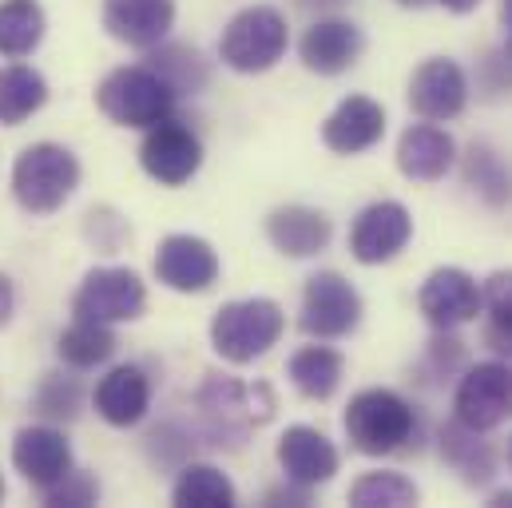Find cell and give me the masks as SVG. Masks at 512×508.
Instances as JSON below:
<instances>
[{
    "label": "cell",
    "instance_id": "obj_30",
    "mask_svg": "<svg viewBox=\"0 0 512 508\" xmlns=\"http://www.w3.org/2000/svg\"><path fill=\"white\" fill-rule=\"evenodd\" d=\"M465 183L489 203V207H509L512 203V175L505 159L489 143H473L465 155Z\"/></svg>",
    "mask_w": 512,
    "mask_h": 508
},
{
    "label": "cell",
    "instance_id": "obj_5",
    "mask_svg": "<svg viewBox=\"0 0 512 508\" xmlns=\"http://www.w3.org/2000/svg\"><path fill=\"white\" fill-rule=\"evenodd\" d=\"M286 44H290L286 16L270 4H255V8H243L227 24V32L219 40V56L227 68H235L243 76H258V72H270L286 56Z\"/></svg>",
    "mask_w": 512,
    "mask_h": 508
},
{
    "label": "cell",
    "instance_id": "obj_16",
    "mask_svg": "<svg viewBox=\"0 0 512 508\" xmlns=\"http://www.w3.org/2000/svg\"><path fill=\"white\" fill-rule=\"evenodd\" d=\"M278 465H282L286 481H298L306 489H318V485L334 481L342 457H338L334 441L326 433H318L314 425H290L278 437Z\"/></svg>",
    "mask_w": 512,
    "mask_h": 508
},
{
    "label": "cell",
    "instance_id": "obj_22",
    "mask_svg": "<svg viewBox=\"0 0 512 508\" xmlns=\"http://www.w3.org/2000/svg\"><path fill=\"white\" fill-rule=\"evenodd\" d=\"M437 445H441L445 465L453 473H461L465 485L477 489V485H489L497 477V449H493V441H485L481 429H469L453 417L437 429Z\"/></svg>",
    "mask_w": 512,
    "mask_h": 508
},
{
    "label": "cell",
    "instance_id": "obj_32",
    "mask_svg": "<svg viewBox=\"0 0 512 508\" xmlns=\"http://www.w3.org/2000/svg\"><path fill=\"white\" fill-rule=\"evenodd\" d=\"M155 48H159V44H155ZM151 60H155V72H159L175 92H199V88L207 84V64H203V56H199L195 48L171 44V48H159Z\"/></svg>",
    "mask_w": 512,
    "mask_h": 508
},
{
    "label": "cell",
    "instance_id": "obj_36",
    "mask_svg": "<svg viewBox=\"0 0 512 508\" xmlns=\"http://www.w3.org/2000/svg\"><path fill=\"white\" fill-rule=\"evenodd\" d=\"M12 310H16V290H12V278L0 274V330L12 322Z\"/></svg>",
    "mask_w": 512,
    "mask_h": 508
},
{
    "label": "cell",
    "instance_id": "obj_39",
    "mask_svg": "<svg viewBox=\"0 0 512 508\" xmlns=\"http://www.w3.org/2000/svg\"><path fill=\"white\" fill-rule=\"evenodd\" d=\"M489 505H493V508H512V489H501V493H493V497H489Z\"/></svg>",
    "mask_w": 512,
    "mask_h": 508
},
{
    "label": "cell",
    "instance_id": "obj_42",
    "mask_svg": "<svg viewBox=\"0 0 512 508\" xmlns=\"http://www.w3.org/2000/svg\"><path fill=\"white\" fill-rule=\"evenodd\" d=\"M509 465H512V441H509Z\"/></svg>",
    "mask_w": 512,
    "mask_h": 508
},
{
    "label": "cell",
    "instance_id": "obj_23",
    "mask_svg": "<svg viewBox=\"0 0 512 508\" xmlns=\"http://www.w3.org/2000/svg\"><path fill=\"white\" fill-rule=\"evenodd\" d=\"M147 409H151V381L139 366H116L96 385V413L116 429L139 425Z\"/></svg>",
    "mask_w": 512,
    "mask_h": 508
},
{
    "label": "cell",
    "instance_id": "obj_3",
    "mask_svg": "<svg viewBox=\"0 0 512 508\" xmlns=\"http://www.w3.org/2000/svg\"><path fill=\"white\" fill-rule=\"evenodd\" d=\"M286 330V314L274 298H239L219 306L211 318V346L231 366H251L270 346H278Z\"/></svg>",
    "mask_w": 512,
    "mask_h": 508
},
{
    "label": "cell",
    "instance_id": "obj_41",
    "mask_svg": "<svg viewBox=\"0 0 512 508\" xmlns=\"http://www.w3.org/2000/svg\"><path fill=\"white\" fill-rule=\"evenodd\" d=\"M0 501H4V477H0Z\"/></svg>",
    "mask_w": 512,
    "mask_h": 508
},
{
    "label": "cell",
    "instance_id": "obj_21",
    "mask_svg": "<svg viewBox=\"0 0 512 508\" xmlns=\"http://www.w3.org/2000/svg\"><path fill=\"white\" fill-rule=\"evenodd\" d=\"M330 235H334L330 215L326 211H314V207H302V203L278 207L266 219L270 247L278 254H286V258H314L318 251H326Z\"/></svg>",
    "mask_w": 512,
    "mask_h": 508
},
{
    "label": "cell",
    "instance_id": "obj_35",
    "mask_svg": "<svg viewBox=\"0 0 512 508\" xmlns=\"http://www.w3.org/2000/svg\"><path fill=\"white\" fill-rule=\"evenodd\" d=\"M262 505H310V489L298 485V481H290V485L270 489V493L262 497Z\"/></svg>",
    "mask_w": 512,
    "mask_h": 508
},
{
    "label": "cell",
    "instance_id": "obj_29",
    "mask_svg": "<svg viewBox=\"0 0 512 508\" xmlns=\"http://www.w3.org/2000/svg\"><path fill=\"white\" fill-rule=\"evenodd\" d=\"M485 310V346L501 358H512V270H493L481 286Z\"/></svg>",
    "mask_w": 512,
    "mask_h": 508
},
{
    "label": "cell",
    "instance_id": "obj_19",
    "mask_svg": "<svg viewBox=\"0 0 512 508\" xmlns=\"http://www.w3.org/2000/svg\"><path fill=\"white\" fill-rule=\"evenodd\" d=\"M457 163V143L445 127L409 124L397 139V171L413 183H437Z\"/></svg>",
    "mask_w": 512,
    "mask_h": 508
},
{
    "label": "cell",
    "instance_id": "obj_2",
    "mask_svg": "<svg viewBox=\"0 0 512 508\" xmlns=\"http://www.w3.org/2000/svg\"><path fill=\"white\" fill-rule=\"evenodd\" d=\"M80 187V159L60 143H32L12 163V195L28 215L60 211Z\"/></svg>",
    "mask_w": 512,
    "mask_h": 508
},
{
    "label": "cell",
    "instance_id": "obj_12",
    "mask_svg": "<svg viewBox=\"0 0 512 508\" xmlns=\"http://www.w3.org/2000/svg\"><path fill=\"white\" fill-rule=\"evenodd\" d=\"M421 314L429 318L433 330H457L481 314V286L469 270L461 266H437L417 294Z\"/></svg>",
    "mask_w": 512,
    "mask_h": 508
},
{
    "label": "cell",
    "instance_id": "obj_17",
    "mask_svg": "<svg viewBox=\"0 0 512 508\" xmlns=\"http://www.w3.org/2000/svg\"><path fill=\"white\" fill-rule=\"evenodd\" d=\"M362 52H366V36L350 20H318L298 40L302 64L310 72H318V76H338V72L354 68Z\"/></svg>",
    "mask_w": 512,
    "mask_h": 508
},
{
    "label": "cell",
    "instance_id": "obj_40",
    "mask_svg": "<svg viewBox=\"0 0 512 508\" xmlns=\"http://www.w3.org/2000/svg\"><path fill=\"white\" fill-rule=\"evenodd\" d=\"M401 8H421V4H429V0H397Z\"/></svg>",
    "mask_w": 512,
    "mask_h": 508
},
{
    "label": "cell",
    "instance_id": "obj_9",
    "mask_svg": "<svg viewBox=\"0 0 512 508\" xmlns=\"http://www.w3.org/2000/svg\"><path fill=\"white\" fill-rule=\"evenodd\" d=\"M453 417L469 429H497L512 417V366L509 362H477L469 366L457 393H453Z\"/></svg>",
    "mask_w": 512,
    "mask_h": 508
},
{
    "label": "cell",
    "instance_id": "obj_4",
    "mask_svg": "<svg viewBox=\"0 0 512 508\" xmlns=\"http://www.w3.org/2000/svg\"><path fill=\"white\" fill-rule=\"evenodd\" d=\"M175 96L179 92L155 68H143V64L108 72L104 84L96 88L100 112L120 127H155L163 120H171Z\"/></svg>",
    "mask_w": 512,
    "mask_h": 508
},
{
    "label": "cell",
    "instance_id": "obj_10",
    "mask_svg": "<svg viewBox=\"0 0 512 508\" xmlns=\"http://www.w3.org/2000/svg\"><path fill=\"white\" fill-rule=\"evenodd\" d=\"M139 167L163 187H183L203 167V143L187 124L163 120L147 127V139L139 147Z\"/></svg>",
    "mask_w": 512,
    "mask_h": 508
},
{
    "label": "cell",
    "instance_id": "obj_33",
    "mask_svg": "<svg viewBox=\"0 0 512 508\" xmlns=\"http://www.w3.org/2000/svg\"><path fill=\"white\" fill-rule=\"evenodd\" d=\"M32 405H36V413L48 417V421H72V417L80 413V385H76V378L48 374V378L40 381Z\"/></svg>",
    "mask_w": 512,
    "mask_h": 508
},
{
    "label": "cell",
    "instance_id": "obj_31",
    "mask_svg": "<svg viewBox=\"0 0 512 508\" xmlns=\"http://www.w3.org/2000/svg\"><path fill=\"white\" fill-rule=\"evenodd\" d=\"M417 485L401 473H366L354 481L350 489V505L354 508H409L417 505Z\"/></svg>",
    "mask_w": 512,
    "mask_h": 508
},
{
    "label": "cell",
    "instance_id": "obj_25",
    "mask_svg": "<svg viewBox=\"0 0 512 508\" xmlns=\"http://www.w3.org/2000/svg\"><path fill=\"white\" fill-rule=\"evenodd\" d=\"M48 104V80L28 64L0 68V124L16 127Z\"/></svg>",
    "mask_w": 512,
    "mask_h": 508
},
{
    "label": "cell",
    "instance_id": "obj_6",
    "mask_svg": "<svg viewBox=\"0 0 512 508\" xmlns=\"http://www.w3.org/2000/svg\"><path fill=\"white\" fill-rule=\"evenodd\" d=\"M195 401H199V413H203L211 437H219L215 445H223V437H231V445H239L251 425L270 421V413H274V393L262 381L247 385V381L219 378V374H207Z\"/></svg>",
    "mask_w": 512,
    "mask_h": 508
},
{
    "label": "cell",
    "instance_id": "obj_13",
    "mask_svg": "<svg viewBox=\"0 0 512 508\" xmlns=\"http://www.w3.org/2000/svg\"><path fill=\"white\" fill-rule=\"evenodd\" d=\"M155 278L179 294H203L219 282V254L199 235H167L155 251Z\"/></svg>",
    "mask_w": 512,
    "mask_h": 508
},
{
    "label": "cell",
    "instance_id": "obj_18",
    "mask_svg": "<svg viewBox=\"0 0 512 508\" xmlns=\"http://www.w3.org/2000/svg\"><path fill=\"white\" fill-rule=\"evenodd\" d=\"M175 24V0H104V28L128 48H155Z\"/></svg>",
    "mask_w": 512,
    "mask_h": 508
},
{
    "label": "cell",
    "instance_id": "obj_11",
    "mask_svg": "<svg viewBox=\"0 0 512 508\" xmlns=\"http://www.w3.org/2000/svg\"><path fill=\"white\" fill-rule=\"evenodd\" d=\"M469 104V76L457 60H445V56H433L425 60L413 80H409V108L429 120V124H445V120H457Z\"/></svg>",
    "mask_w": 512,
    "mask_h": 508
},
{
    "label": "cell",
    "instance_id": "obj_28",
    "mask_svg": "<svg viewBox=\"0 0 512 508\" xmlns=\"http://www.w3.org/2000/svg\"><path fill=\"white\" fill-rule=\"evenodd\" d=\"M56 354H60V362H68L72 370H92V366H104V362L116 354V334H112L104 322L76 318V322L56 338Z\"/></svg>",
    "mask_w": 512,
    "mask_h": 508
},
{
    "label": "cell",
    "instance_id": "obj_7",
    "mask_svg": "<svg viewBox=\"0 0 512 508\" xmlns=\"http://www.w3.org/2000/svg\"><path fill=\"white\" fill-rule=\"evenodd\" d=\"M362 322V294L354 290L350 278H342L338 270H318L306 278L302 290V334L330 342V338H346L354 334Z\"/></svg>",
    "mask_w": 512,
    "mask_h": 508
},
{
    "label": "cell",
    "instance_id": "obj_1",
    "mask_svg": "<svg viewBox=\"0 0 512 508\" xmlns=\"http://www.w3.org/2000/svg\"><path fill=\"white\" fill-rule=\"evenodd\" d=\"M342 425H346L350 445L366 457L401 453V449H409V441L417 445V413L393 389H362L350 401Z\"/></svg>",
    "mask_w": 512,
    "mask_h": 508
},
{
    "label": "cell",
    "instance_id": "obj_26",
    "mask_svg": "<svg viewBox=\"0 0 512 508\" xmlns=\"http://www.w3.org/2000/svg\"><path fill=\"white\" fill-rule=\"evenodd\" d=\"M171 501L179 508H231L239 501L231 477L215 465H183L175 485H171Z\"/></svg>",
    "mask_w": 512,
    "mask_h": 508
},
{
    "label": "cell",
    "instance_id": "obj_24",
    "mask_svg": "<svg viewBox=\"0 0 512 508\" xmlns=\"http://www.w3.org/2000/svg\"><path fill=\"white\" fill-rule=\"evenodd\" d=\"M286 374H290L294 389H298L306 401H330V397L338 393V385H342L346 362H342V354L330 350V346H302V350L290 358Z\"/></svg>",
    "mask_w": 512,
    "mask_h": 508
},
{
    "label": "cell",
    "instance_id": "obj_38",
    "mask_svg": "<svg viewBox=\"0 0 512 508\" xmlns=\"http://www.w3.org/2000/svg\"><path fill=\"white\" fill-rule=\"evenodd\" d=\"M441 8H449V12H473L481 0H437Z\"/></svg>",
    "mask_w": 512,
    "mask_h": 508
},
{
    "label": "cell",
    "instance_id": "obj_14",
    "mask_svg": "<svg viewBox=\"0 0 512 508\" xmlns=\"http://www.w3.org/2000/svg\"><path fill=\"white\" fill-rule=\"evenodd\" d=\"M12 465L32 489L48 493L72 473V445L56 425H28L12 437Z\"/></svg>",
    "mask_w": 512,
    "mask_h": 508
},
{
    "label": "cell",
    "instance_id": "obj_27",
    "mask_svg": "<svg viewBox=\"0 0 512 508\" xmlns=\"http://www.w3.org/2000/svg\"><path fill=\"white\" fill-rule=\"evenodd\" d=\"M44 8L36 0H4L0 4V56L24 60L40 48L44 40Z\"/></svg>",
    "mask_w": 512,
    "mask_h": 508
},
{
    "label": "cell",
    "instance_id": "obj_34",
    "mask_svg": "<svg viewBox=\"0 0 512 508\" xmlns=\"http://www.w3.org/2000/svg\"><path fill=\"white\" fill-rule=\"evenodd\" d=\"M100 501V481L84 469H72L60 485H52L44 493V505H72V508H88Z\"/></svg>",
    "mask_w": 512,
    "mask_h": 508
},
{
    "label": "cell",
    "instance_id": "obj_37",
    "mask_svg": "<svg viewBox=\"0 0 512 508\" xmlns=\"http://www.w3.org/2000/svg\"><path fill=\"white\" fill-rule=\"evenodd\" d=\"M501 24H505V56L512 60V0H501Z\"/></svg>",
    "mask_w": 512,
    "mask_h": 508
},
{
    "label": "cell",
    "instance_id": "obj_20",
    "mask_svg": "<svg viewBox=\"0 0 512 508\" xmlns=\"http://www.w3.org/2000/svg\"><path fill=\"white\" fill-rule=\"evenodd\" d=\"M385 135V108L370 96H346L322 124V143L338 155H362Z\"/></svg>",
    "mask_w": 512,
    "mask_h": 508
},
{
    "label": "cell",
    "instance_id": "obj_15",
    "mask_svg": "<svg viewBox=\"0 0 512 508\" xmlns=\"http://www.w3.org/2000/svg\"><path fill=\"white\" fill-rule=\"evenodd\" d=\"M413 239V219L401 203L382 199V203H370L354 227H350V254L362 262V266H382L389 258L405 251V243Z\"/></svg>",
    "mask_w": 512,
    "mask_h": 508
},
{
    "label": "cell",
    "instance_id": "obj_8",
    "mask_svg": "<svg viewBox=\"0 0 512 508\" xmlns=\"http://www.w3.org/2000/svg\"><path fill=\"white\" fill-rule=\"evenodd\" d=\"M147 306V286L143 278L128 266H96L84 274L76 298H72V314L88 318V322H135Z\"/></svg>",
    "mask_w": 512,
    "mask_h": 508
}]
</instances>
